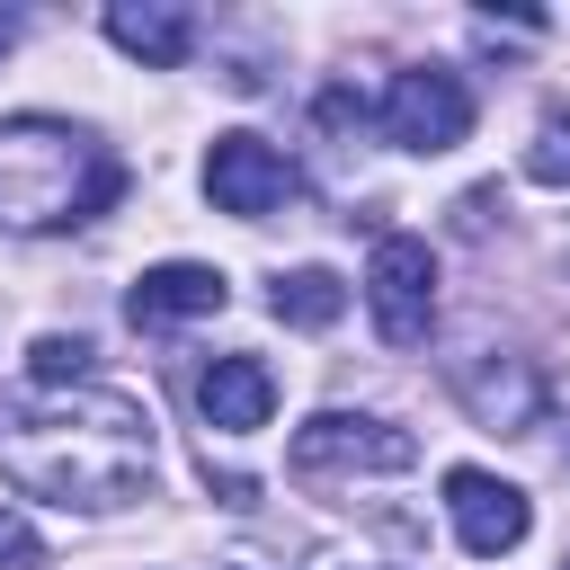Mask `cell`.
Listing matches in <instances>:
<instances>
[{"label":"cell","instance_id":"obj_1","mask_svg":"<svg viewBox=\"0 0 570 570\" xmlns=\"http://www.w3.org/2000/svg\"><path fill=\"white\" fill-rule=\"evenodd\" d=\"M0 472L53 508H125L151 481V410L134 392H45L0 410Z\"/></svg>","mask_w":570,"mask_h":570},{"label":"cell","instance_id":"obj_2","mask_svg":"<svg viewBox=\"0 0 570 570\" xmlns=\"http://www.w3.org/2000/svg\"><path fill=\"white\" fill-rule=\"evenodd\" d=\"M125 196V160L62 116L0 125V232H62Z\"/></svg>","mask_w":570,"mask_h":570},{"label":"cell","instance_id":"obj_3","mask_svg":"<svg viewBox=\"0 0 570 570\" xmlns=\"http://www.w3.org/2000/svg\"><path fill=\"white\" fill-rule=\"evenodd\" d=\"M285 463L303 481H330V472H410L419 463V436L392 428V419H365V410H321L294 428Z\"/></svg>","mask_w":570,"mask_h":570},{"label":"cell","instance_id":"obj_4","mask_svg":"<svg viewBox=\"0 0 570 570\" xmlns=\"http://www.w3.org/2000/svg\"><path fill=\"white\" fill-rule=\"evenodd\" d=\"M365 312L392 347H419L428 321H436V249L419 232H383L374 240V267H365Z\"/></svg>","mask_w":570,"mask_h":570},{"label":"cell","instance_id":"obj_5","mask_svg":"<svg viewBox=\"0 0 570 570\" xmlns=\"http://www.w3.org/2000/svg\"><path fill=\"white\" fill-rule=\"evenodd\" d=\"M383 134H392L401 151H454V142L472 134V89H463L454 71L419 62V71H401V80L383 89Z\"/></svg>","mask_w":570,"mask_h":570},{"label":"cell","instance_id":"obj_6","mask_svg":"<svg viewBox=\"0 0 570 570\" xmlns=\"http://www.w3.org/2000/svg\"><path fill=\"white\" fill-rule=\"evenodd\" d=\"M445 517H454V543H463L472 561L517 552V543H525V525H534L525 490H517V481H499V472H481V463H454V472H445Z\"/></svg>","mask_w":570,"mask_h":570},{"label":"cell","instance_id":"obj_7","mask_svg":"<svg viewBox=\"0 0 570 570\" xmlns=\"http://www.w3.org/2000/svg\"><path fill=\"white\" fill-rule=\"evenodd\" d=\"M205 196H214L223 214L258 223L267 205L294 196V160H285L267 134H214V151H205Z\"/></svg>","mask_w":570,"mask_h":570},{"label":"cell","instance_id":"obj_8","mask_svg":"<svg viewBox=\"0 0 570 570\" xmlns=\"http://www.w3.org/2000/svg\"><path fill=\"white\" fill-rule=\"evenodd\" d=\"M223 303H232L223 267H196V258H160V267H142V276H134V294H125L134 330H160V321H205V312H223Z\"/></svg>","mask_w":570,"mask_h":570},{"label":"cell","instance_id":"obj_9","mask_svg":"<svg viewBox=\"0 0 570 570\" xmlns=\"http://www.w3.org/2000/svg\"><path fill=\"white\" fill-rule=\"evenodd\" d=\"M196 410H205V428L249 436V428H267V410H276V374H267L258 356H214V365L196 374Z\"/></svg>","mask_w":570,"mask_h":570},{"label":"cell","instance_id":"obj_10","mask_svg":"<svg viewBox=\"0 0 570 570\" xmlns=\"http://www.w3.org/2000/svg\"><path fill=\"white\" fill-rule=\"evenodd\" d=\"M107 36H116L134 62L169 71V62H187V45H196V18H187V9H169V0H116V9H107Z\"/></svg>","mask_w":570,"mask_h":570},{"label":"cell","instance_id":"obj_11","mask_svg":"<svg viewBox=\"0 0 570 570\" xmlns=\"http://www.w3.org/2000/svg\"><path fill=\"white\" fill-rule=\"evenodd\" d=\"M454 392L472 401V419H481V428H534V410H543V383H534L525 365H499V374H463Z\"/></svg>","mask_w":570,"mask_h":570},{"label":"cell","instance_id":"obj_12","mask_svg":"<svg viewBox=\"0 0 570 570\" xmlns=\"http://www.w3.org/2000/svg\"><path fill=\"white\" fill-rule=\"evenodd\" d=\"M276 321H294V330H330L338 312H347V285L330 276V267H294V276H276Z\"/></svg>","mask_w":570,"mask_h":570},{"label":"cell","instance_id":"obj_13","mask_svg":"<svg viewBox=\"0 0 570 570\" xmlns=\"http://www.w3.org/2000/svg\"><path fill=\"white\" fill-rule=\"evenodd\" d=\"M89 356H98V347H89L80 330H45V338L27 347V374H36V392H71V383L89 374Z\"/></svg>","mask_w":570,"mask_h":570},{"label":"cell","instance_id":"obj_14","mask_svg":"<svg viewBox=\"0 0 570 570\" xmlns=\"http://www.w3.org/2000/svg\"><path fill=\"white\" fill-rule=\"evenodd\" d=\"M525 178H534V187H570V107H552V116L534 125V142H525Z\"/></svg>","mask_w":570,"mask_h":570},{"label":"cell","instance_id":"obj_15","mask_svg":"<svg viewBox=\"0 0 570 570\" xmlns=\"http://www.w3.org/2000/svg\"><path fill=\"white\" fill-rule=\"evenodd\" d=\"M0 570H45V534L18 508H0Z\"/></svg>","mask_w":570,"mask_h":570},{"label":"cell","instance_id":"obj_16","mask_svg":"<svg viewBox=\"0 0 570 570\" xmlns=\"http://www.w3.org/2000/svg\"><path fill=\"white\" fill-rule=\"evenodd\" d=\"M9 36H18V18H0V45H9Z\"/></svg>","mask_w":570,"mask_h":570},{"label":"cell","instance_id":"obj_17","mask_svg":"<svg viewBox=\"0 0 570 570\" xmlns=\"http://www.w3.org/2000/svg\"><path fill=\"white\" fill-rule=\"evenodd\" d=\"M561 570H570V561H561Z\"/></svg>","mask_w":570,"mask_h":570}]
</instances>
